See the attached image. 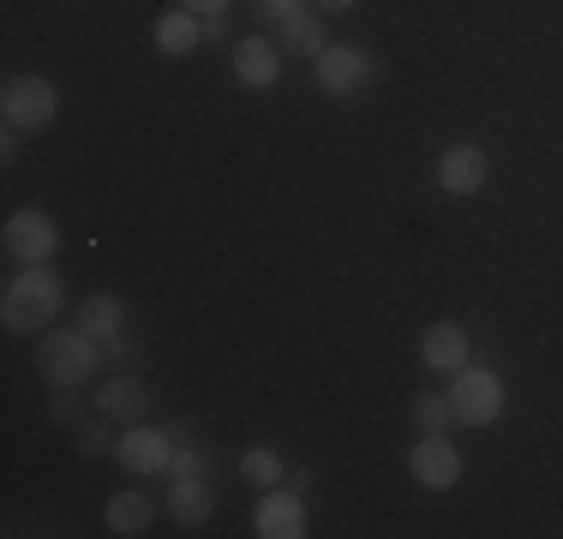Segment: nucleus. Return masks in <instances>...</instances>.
I'll return each instance as SVG.
<instances>
[{
  "mask_svg": "<svg viewBox=\"0 0 563 539\" xmlns=\"http://www.w3.org/2000/svg\"><path fill=\"white\" fill-rule=\"evenodd\" d=\"M66 306V282L55 276L48 264H19V276L0 288V323L12 336H36L60 318Z\"/></svg>",
  "mask_w": 563,
  "mask_h": 539,
  "instance_id": "nucleus-1",
  "label": "nucleus"
},
{
  "mask_svg": "<svg viewBox=\"0 0 563 539\" xmlns=\"http://www.w3.org/2000/svg\"><path fill=\"white\" fill-rule=\"evenodd\" d=\"M102 360L109 354H102L85 330H55V336L36 342V372H43V384H55V389H78Z\"/></svg>",
  "mask_w": 563,
  "mask_h": 539,
  "instance_id": "nucleus-2",
  "label": "nucleus"
},
{
  "mask_svg": "<svg viewBox=\"0 0 563 539\" xmlns=\"http://www.w3.org/2000/svg\"><path fill=\"white\" fill-rule=\"evenodd\" d=\"M455 384L444 389L450 396V414H455V426H492L504 414V402H509V389H504V377L492 372V366H474L467 360L462 372H450Z\"/></svg>",
  "mask_w": 563,
  "mask_h": 539,
  "instance_id": "nucleus-3",
  "label": "nucleus"
},
{
  "mask_svg": "<svg viewBox=\"0 0 563 539\" xmlns=\"http://www.w3.org/2000/svg\"><path fill=\"white\" fill-rule=\"evenodd\" d=\"M0 114H7L12 132H43V127H55V114H60V90L36 73H19V78L0 85Z\"/></svg>",
  "mask_w": 563,
  "mask_h": 539,
  "instance_id": "nucleus-4",
  "label": "nucleus"
},
{
  "mask_svg": "<svg viewBox=\"0 0 563 539\" xmlns=\"http://www.w3.org/2000/svg\"><path fill=\"white\" fill-rule=\"evenodd\" d=\"M174 431L168 426H151V420H132V426H120V438H114V462L126 468V474H168L174 468Z\"/></svg>",
  "mask_w": 563,
  "mask_h": 539,
  "instance_id": "nucleus-5",
  "label": "nucleus"
},
{
  "mask_svg": "<svg viewBox=\"0 0 563 539\" xmlns=\"http://www.w3.org/2000/svg\"><path fill=\"white\" fill-rule=\"evenodd\" d=\"M312 73H318V90H324V97L347 102V97H360V90L378 78V61H372L366 48H354V43H330L312 61Z\"/></svg>",
  "mask_w": 563,
  "mask_h": 539,
  "instance_id": "nucleus-6",
  "label": "nucleus"
},
{
  "mask_svg": "<svg viewBox=\"0 0 563 539\" xmlns=\"http://www.w3.org/2000/svg\"><path fill=\"white\" fill-rule=\"evenodd\" d=\"M0 246H7L12 264H48L60 252V228L48 210H12L7 228H0Z\"/></svg>",
  "mask_w": 563,
  "mask_h": 539,
  "instance_id": "nucleus-7",
  "label": "nucleus"
},
{
  "mask_svg": "<svg viewBox=\"0 0 563 539\" xmlns=\"http://www.w3.org/2000/svg\"><path fill=\"white\" fill-rule=\"evenodd\" d=\"M432 180L444 198H474V193H486V180H492V156L479 151V144H444Z\"/></svg>",
  "mask_w": 563,
  "mask_h": 539,
  "instance_id": "nucleus-8",
  "label": "nucleus"
},
{
  "mask_svg": "<svg viewBox=\"0 0 563 539\" xmlns=\"http://www.w3.org/2000/svg\"><path fill=\"white\" fill-rule=\"evenodd\" d=\"M408 474L426 485V492H450L462 480V450L444 438V431H420V443L408 450Z\"/></svg>",
  "mask_w": 563,
  "mask_h": 539,
  "instance_id": "nucleus-9",
  "label": "nucleus"
},
{
  "mask_svg": "<svg viewBox=\"0 0 563 539\" xmlns=\"http://www.w3.org/2000/svg\"><path fill=\"white\" fill-rule=\"evenodd\" d=\"M78 330H85V336H90V342H97L109 360L126 354V306H120L114 294H90L85 312H78Z\"/></svg>",
  "mask_w": 563,
  "mask_h": 539,
  "instance_id": "nucleus-10",
  "label": "nucleus"
},
{
  "mask_svg": "<svg viewBox=\"0 0 563 539\" xmlns=\"http://www.w3.org/2000/svg\"><path fill=\"white\" fill-rule=\"evenodd\" d=\"M97 414H102V420H114V426L144 420V414H151V384L132 377V372H114L109 384H97Z\"/></svg>",
  "mask_w": 563,
  "mask_h": 539,
  "instance_id": "nucleus-11",
  "label": "nucleus"
},
{
  "mask_svg": "<svg viewBox=\"0 0 563 539\" xmlns=\"http://www.w3.org/2000/svg\"><path fill=\"white\" fill-rule=\"evenodd\" d=\"M252 534H258V539H300V534H306V504H300V492H282V485H271V492L258 497Z\"/></svg>",
  "mask_w": 563,
  "mask_h": 539,
  "instance_id": "nucleus-12",
  "label": "nucleus"
},
{
  "mask_svg": "<svg viewBox=\"0 0 563 539\" xmlns=\"http://www.w3.org/2000/svg\"><path fill=\"white\" fill-rule=\"evenodd\" d=\"M282 66H288V54H282V43H271V36H246V43H234V78L246 90H271L282 78Z\"/></svg>",
  "mask_w": 563,
  "mask_h": 539,
  "instance_id": "nucleus-13",
  "label": "nucleus"
},
{
  "mask_svg": "<svg viewBox=\"0 0 563 539\" xmlns=\"http://www.w3.org/2000/svg\"><path fill=\"white\" fill-rule=\"evenodd\" d=\"M420 360H426V366H432V372H462L467 366V360H474V342H467V330H462V323H432V330H420Z\"/></svg>",
  "mask_w": 563,
  "mask_h": 539,
  "instance_id": "nucleus-14",
  "label": "nucleus"
},
{
  "mask_svg": "<svg viewBox=\"0 0 563 539\" xmlns=\"http://www.w3.org/2000/svg\"><path fill=\"white\" fill-rule=\"evenodd\" d=\"M210 509H217V492H210L205 474H174V492H168V516L180 528H205Z\"/></svg>",
  "mask_w": 563,
  "mask_h": 539,
  "instance_id": "nucleus-15",
  "label": "nucleus"
},
{
  "mask_svg": "<svg viewBox=\"0 0 563 539\" xmlns=\"http://www.w3.org/2000/svg\"><path fill=\"white\" fill-rule=\"evenodd\" d=\"M156 48H163L168 61H180V54L205 48V19H198V12H186V7L163 12V19H156Z\"/></svg>",
  "mask_w": 563,
  "mask_h": 539,
  "instance_id": "nucleus-16",
  "label": "nucleus"
},
{
  "mask_svg": "<svg viewBox=\"0 0 563 539\" xmlns=\"http://www.w3.org/2000/svg\"><path fill=\"white\" fill-rule=\"evenodd\" d=\"M151 521H156V504L144 492H114L109 497V534H120V539H139V534H151Z\"/></svg>",
  "mask_w": 563,
  "mask_h": 539,
  "instance_id": "nucleus-17",
  "label": "nucleus"
},
{
  "mask_svg": "<svg viewBox=\"0 0 563 539\" xmlns=\"http://www.w3.org/2000/svg\"><path fill=\"white\" fill-rule=\"evenodd\" d=\"M330 48V36H324V12H294L288 24H282V54H300V61H318V54Z\"/></svg>",
  "mask_w": 563,
  "mask_h": 539,
  "instance_id": "nucleus-18",
  "label": "nucleus"
},
{
  "mask_svg": "<svg viewBox=\"0 0 563 539\" xmlns=\"http://www.w3.org/2000/svg\"><path fill=\"white\" fill-rule=\"evenodd\" d=\"M282 474H288V468H282V455L271 450V443H252V450L240 455V480H252L258 492H271Z\"/></svg>",
  "mask_w": 563,
  "mask_h": 539,
  "instance_id": "nucleus-19",
  "label": "nucleus"
},
{
  "mask_svg": "<svg viewBox=\"0 0 563 539\" xmlns=\"http://www.w3.org/2000/svg\"><path fill=\"white\" fill-rule=\"evenodd\" d=\"M413 426H420V431H450L455 426L450 396H432V389H426V396H413Z\"/></svg>",
  "mask_w": 563,
  "mask_h": 539,
  "instance_id": "nucleus-20",
  "label": "nucleus"
},
{
  "mask_svg": "<svg viewBox=\"0 0 563 539\" xmlns=\"http://www.w3.org/2000/svg\"><path fill=\"white\" fill-rule=\"evenodd\" d=\"M109 426L114 420H102V414H97V420H90V426H78V455H85V462H90V455H114V438H120V431H114V438H109Z\"/></svg>",
  "mask_w": 563,
  "mask_h": 539,
  "instance_id": "nucleus-21",
  "label": "nucleus"
},
{
  "mask_svg": "<svg viewBox=\"0 0 563 539\" xmlns=\"http://www.w3.org/2000/svg\"><path fill=\"white\" fill-rule=\"evenodd\" d=\"M294 12H306V0H258V19L264 24H288Z\"/></svg>",
  "mask_w": 563,
  "mask_h": 539,
  "instance_id": "nucleus-22",
  "label": "nucleus"
},
{
  "mask_svg": "<svg viewBox=\"0 0 563 539\" xmlns=\"http://www.w3.org/2000/svg\"><path fill=\"white\" fill-rule=\"evenodd\" d=\"M168 474H205V455L192 450V443H180V450H174V468Z\"/></svg>",
  "mask_w": 563,
  "mask_h": 539,
  "instance_id": "nucleus-23",
  "label": "nucleus"
},
{
  "mask_svg": "<svg viewBox=\"0 0 563 539\" xmlns=\"http://www.w3.org/2000/svg\"><path fill=\"white\" fill-rule=\"evenodd\" d=\"M186 12H198V19H222L228 7H234V0H180Z\"/></svg>",
  "mask_w": 563,
  "mask_h": 539,
  "instance_id": "nucleus-24",
  "label": "nucleus"
},
{
  "mask_svg": "<svg viewBox=\"0 0 563 539\" xmlns=\"http://www.w3.org/2000/svg\"><path fill=\"white\" fill-rule=\"evenodd\" d=\"M55 420H78V402H73V389H60V396H55Z\"/></svg>",
  "mask_w": 563,
  "mask_h": 539,
  "instance_id": "nucleus-25",
  "label": "nucleus"
},
{
  "mask_svg": "<svg viewBox=\"0 0 563 539\" xmlns=\"http://www.w3.org/2000/svg\"><path fill=\"white\" fill-rule=\"evenodd\" d=\"M312 7H318V12H354L360 0H312Z\"/></svg>",
  "mask_w": 563,
  "mask_h": 539,
  "instance_id": "nucleus-26",
  "label": "nucleus"
}]
</instances>
